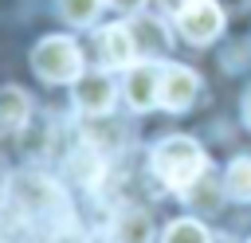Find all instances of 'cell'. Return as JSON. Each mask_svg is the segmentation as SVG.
I'll use <instances>...</instances> for the list:
<instances>
[{
	"instance_id": "6da1fadb",
	"label": "cell",
	"mask_w": 251,
	"mask_h": 243,
	"mask_svg": "<svg viewBox=\"0 0 251 243\" xmlns=\"http://www.w3.org/2000/svg\"><path fill=\"white\" fill-rule=\"evenodd\" d=\"M149 165H153V172L161 176V184H165V188L184 192L188 184H196V180L204 176L208 157H204V149H200L192 137L176 133V137H165V141L153 149Z\"/></svg>"
},
{
	"instance_id": "7a4b0ae2",
	"label": "cell",
	"mask_w": 251,
	"mask_h": 243,
	"mask_svg": "<svg viewBox=\"0 0 251 243\" xmlns=\"http://www.w3.org/2000/svg\"><path fill=\"white\" fill-rule=\"evenodd\" d=\"M31 71L43 82H75L82 74V51L71 35H47L31 51Z\"/></svg>"
},
{
	"instance_id": "3957f363",
	"label": "cell",
	"mask_w": 251,
	"mask_h": 243,
	"mask_svg": "<svg viewBox=\"0 0 251 243\" xmlns=\"http://www.w3.org/2000/svg\"><path fill=\"white\" fill-rule=\"evenodd\" d=\"M176 27H180V35L188 39V43H212L216 35H220V27H224V12H220V4L216 0H192L188 8H180L176 12Z\"/></svg>"
},
{
	"instance_id": "277c9868",
	"label": "cell",
	"mask_w": 251,
	"mask_h": 243,
	"mask_svg": "<svg viewBox=\"0 0 251 243\" xmlns=\"http://www.w3.org/2000/svg\"><path fill=\"white\" fill-rule=\"evenodd\" d=\"M12 192H16V200H20V208H24V212H35V216H43V212H59V208H67V200H63V188H59L55 180H47V176H39V172H24V176H16V184H12Z\"/></svg>"
},
{
	"instance_id": "5b68a950",
	"label": "cell",
	"mask_w": 251,
	"mask_h": 243,
	"mask_svg": "<svg viewBox=\"0 0 251 243\" xmlns=\"http://www.w3.org/2000/svg\"><path fill=\"white\" fill-rule=\"evenodd\" d=\"M196 94H200V78H196L192 67H180V63L161 67V94H157V102L165 110L180 114V110H188L196 102Z\"/></svg>"
},
{
	"instance_id": "8992f818",
	"label": "cell",
	"mask_w": 251,
	"mask_h": 243,
	"mask_svg": "<svg viewBox=\"0 0 251 243\" xmlns=\"http://www.w3.org/2000/svg\"><path fill=\"white\" fill-rule=\"evenodd\" d=\"M75 106L90 118H102L114 110V82L106 71H90V74H78L75 78Z\"/></svg>"
},
{
	"instance_id": "52a82bcc",
	"label": "cell",
	"mask_w": 251,
	"mask_h": 243,
	"mask_svg": "<svg viewBox=\"0 0 251 243\" xmlns=\"http://www.w3.org/2000/svg\"><path fill=\"white\" fill-rule=\"evenodd\" d=\"M157 94H161V67L157 63H133L126 67V102L133 110H149L157 106Z\"/></svg>"
},
{
	"instance_id": "ba28073f",
	"label": "cell",
	"mask_w": 251,
	"mask_h": 243,
	"mask_svg": "<svg viewBox=\"0 0 251 243\" xmlns=\"http://www.w3.org/2000/svg\"><path fill=\"white\" fill-rule=\"evenodd\" d=\"M98 51H102V67H133L137 59V43H133V31L129 24H110L98 31Z\"/></svg>"
},
{
	"instance_id": "9c48e42d",
	"label": "cell",
	"mask_w": 251,
	"mask_h": 243,
	"mask_svg": "<svg viewBox=\"0 0 251 243\" xmlns=\"http://www.w3.org/2000/svg\"><path fill=\"white\" fill-rule=\"evenodd\" d=\"M110 235H114V243H149L153 223H149V216L141 208H122L114 216V223H110Z\"/></svg>"
},
{
	"instance_id": "30bf717a",
	"label": "cell",
	"mask_w": 251,
	"mask_h": 243,
	"mask_svg": "<svg viewBox=\"0 0 251 243\" xmlns=\"http://www.w3.org/2000/svg\"><path fill=\"white\" fill-rule=\"evenodd\" d=\"M31 102L20 86H0V133H16L27 125Z\"/></svg>"
},
{
	"instance_id": "8fae6325",
	"label": "cell",
	"mask_w": 251,
	"mask_h": 243,
	"mask_svg": "<svg viewBox=\"0 0 251 243\" xmlns=\"http://www.w3.org/2000/svg\"><path fill=\"white\" fill-rule=\"evenodd\" d=\"M129 31H133V43H137L141 55H161V51L169 47V31L161 27V20H149V16H145V20H137Z\"/></svg>"
},
{
	"instance_id": "7c38bea8",
	"label": "cell",
	"mask_w": 251,
	"mask_h": 243,
	"mask_svg": "<svg viewBox=\"0 0 251 243\" xmlns=\"http://www.w3.org/2000/svg\"><path fill=\"white\" fill-rule=\"evenodd\" d=\"M224 192L235 200H251V157H235L224 172Z\"/></svg>"
},
{
	"instance_id": "4fadbf2b",
	"label": "cell",
	"mask_w": 251,
	"mask_h": 243,
	"mask_svg": "<svg viewBox=\"0 0 251 243\" xmlns=\"http://www.w3.org/2000/svg\"><path fill=\"white\" fill-rule=\"evenodd\" d=\"M102 169H106V165H102V157H98L94 149H86V145H82L78 153H71V172H78V180H82V184H98Z\"/></svg>"
},
{
	"instance_id": "5bb4252c",
	"label": "cell",
	"mask_w": 251,
	"mask_h": 243,
	"mask_svg": "<svg viewBox=\"0 0 251 243\" xmlns=\"http://www.w3.org/2000/svg\"><path fill=\"white\" fill-rule=\"evenodd\" d=\"M165 243H212V235L196 219H173L165 227Z\"/></svg>"
},
{
	"instance_id": "9a60e30c",
	"label": "cell",
	"mask_w": 251,
	"mask_h": 243,
	"mask_svg": "<svg viewBox=\"0 0 251 243\" xmlns=\"http://www.w3.org/2000/svg\"><path fill=\"white\" fill-rule=\"evenodd\" d=\"M98 8H102V0H59V12H63V20L67 24H90L94 16H98Z\"/></svg>"
},
{
	"instance_id": "2e32d148",
	"label": "cell",
	"mask_w": 251,
	"mask_h": 243,
	"mask_svg": "<svg viewBox=\"0 0 251 243\" xmlns=\"http://www.w3.org/2000/svg\"><path fill=\"white\" fill-rule=\"evenodd\" d=\"M110 4H114L118 12H141V8H145V0H110Z\"/></svg>"
},
{
	"instance_id": "e0dca14e",
	"label": "cell",
	"mask_w": 251,
	"mask_h": 243,
	"mask_svg": "<svg viewBox=\"0 0 251 243\" xmlns=\"http://www.w3.org/2000/svg\"><path fill=\"white\" fill-rule=\"evenodd\" d=\"M161 4H165V8H169V12H180V8H188V4H192V0H161Z\"/></svg>"
},
{
	"instance_id": "ac0fdd59",
	"label": "cell",
	"mask_w": 251,
	"mask_h": 243,
	"mask_svg": "<svg viewBox=\"0 0 251 243\" xmlns=\"http://www.w3.org/2000/svg\"><path fill=\"white\" fill-rule=\"evenodd\" d=\"M243 122L251 125V90H247V98H243Z\"/></svg>"
},
{
	"instance_id": "d6986e66",
	"label": "cell",
	"mask_w": 251,
	"mask_h": 243,
	"mask_svg": "<svg viewBox=\"0 0 251 243\" xmlns=\"http://www.w3.org/2000/svg\"><path fill=\"white\" fill-rule=\"evenodd\" d=\"M247 243H251V239H247Z\"/></svg>"
}]
</instances>
